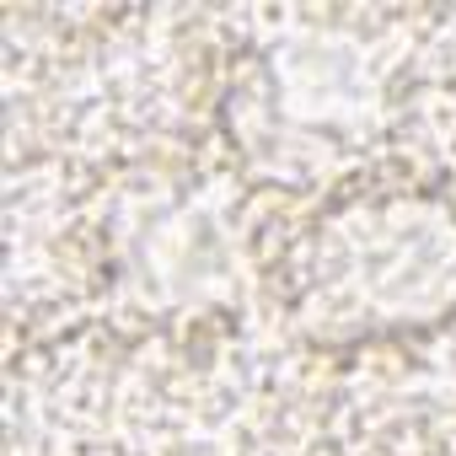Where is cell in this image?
<instances>
[{
    "mask_svg": "<svg viewBox=\"0 0 456 456\" xmlns=\"http://www.w3.org/2000/svg\"><path fill=\"white\" fill-rule=\"evenodd\" d=\"M317 338L381 344L456 312V209L435 193H354L296 248V301Z\"/></svg>",
    "mask_w": 456,
    "mask_h": 456,
    "instance_id": "cell-1",
    "label": "cell"
}]
</instances>
